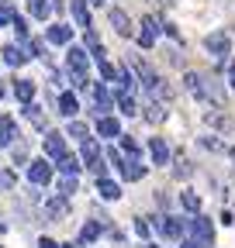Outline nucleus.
Here are the masks:
<instances>
[{
	"label": "nucleus",
	"instance_id": "f03ea898",
	"mask_svg": "<svg viewBox=\"0 0 235 248\" xmlns=\"http://www.w3.org/2000/svg\"><path fill=\"white\" fill-rule=\"evenodd\" d=\"M152 221H156V231H159L163 238H169V241H184V238H187V221H184V217L159 214V217H152Z\"/></svg>",
	"mask_w": 235,
	"mask_h": 248
},
{
	"label": "nucleus",
	"instance_id": "09e8293b",
	"mask_svg": "<svg viewBox=\"0 0 235 248\" xmlns=\"http://www.w3.org/2000/svg\"><path fill=\"white\" fill-rule=\"evenodd\" d=\"M228 155H232V162H235V148H228Z\"/></svg>",
	"mask_w": 235,
	"mask_h": 248
},
{
	"label": "nucleus",
	"instance_id": "7ed1b4c3",
	"mask_svg": "<svg viewBox=\"0 0 235 248\" xmlns=\"http://www.w3.org/2000/svg\"><path fill=\"white\" fill-rule=\"evenodd\" d=\"M55 179V166L49 159H32L28 162V186H49Z\"/></svg>",
	"mask_w": 235,
	"mask_h": 248
},
{
	"label": "nucleus",
	"instance_id": "473e14b6",
	"mask_svg": "<svg viewBox=\"0 0 235 248\" xmlns=\"http://www.w3.org/2000/svg\"><path fill=\"white\" fill-rule=\"evenodd\" d=\"M14 186H17V176L11 169H0V193H14Z\"/></svg>",
	"mask_w": 235,
	"mask_h": 248
},
{
	"label": "nucleus",
	"instance_id": "c9c22d12",
	"mask_svg": "<svg viewBox=\"0 0 235 248\" xmlns=\"http://www.w3.org/2000/svg\"><path fill=\"white\" fill-rule=\"evenodd\" d=\"M11 24H14V31H17V35H21V42H28V31H32V28H28V21H24V17H14Z\"/></svg>",
	"mask_w": 235,
	"mask_h": 248
},
{
	"label": "nucleus",
	"instance_id": "4468645a",
	"mask_svg": "<svg viewBox=\"0 0 235 248\" xmlns=\"http://www.w3.org/2000/svg\"><path fill=\"white\" fill-rule=\"evenodd\" d=\"M101 234H104V221H86L76 234V245H94Z\"/></svg>",
	"mask_w": 235,
	"mask_h": 248
},
{
	"label": "nucleus",
	"instance_id": "0eeeda50",
	"mask_svg": "<svg viewBox=\"0 0 235 248\" xmlns=\"http://www.w3.org/2000/svg\"><path fill=\"white\" fill-rule=\"evenodd\" d=\"M69 148H66V135L63 131H49L45 135V159L49 162H55L59 159V155H66Z\"/></svg>",
	"mask_w": 235,
	"mask_h": 248
},
{
	"label": "nucleus",
	"instance_id": "b1692460",
	"mask_svg": "<svg viewBox=\"0 0 235 248\" xmlns=\"http://www.w3.org/2000/svg\"><path fill=\"white\" fill-rule=\"evenodd\" d=\"M73 21L86 31L90 28V7H86V0H73Z\"/></svg>",
	"mask_w": 235,
	"mask_h": 248
},
{
	"label": "nucleus",
	"instance_id": "a878e982",
	"mask_svg": "<svg viewBox=\"0 0 235 248\" xmlns=\"http://www.w3.org/2000/svg\"><path fill=\"white\" fill-rule=\"evenodd\" d=\"M97 155H101L97 138H83L80 141V162H90V159H97Z\"/></svg>",
	"mask_w": 235,
	"mask_h": 248
},
{
	"label": "nucleus",
	"instance_id": "9d476101",
	"mask_svg": "<svg viewBox=\"0 0 235 248\" xmlns=\"http://www.w3.org/2000/svg\"><path fill=\"white\" fill-rule=\"evenodd\" d=\"M55 107H59V114H63V117H76V110H80V104H76V93H69V90H59V93H55Z\"/></svg>",
	"mask_w": 235,
	"mask_h": 248
},
{
	"label": "nucleus",
	"instance_id": "de8ad7c7",
	"mask_svg": "<svg viewBox=\"0 0 235 248\" xmlns=\"http://www.w3.org/2000/svg\"><path fill=\"white\" fill-rule=\"evenodd\" d=\"M156 4H163V7H166V4H173V0H156Z\"/></svg>",
	"mask_w": 235,
	"mask_h": 248
},
{
	"label": "nucleus",
	"instance_id": "aec40b11",
	"mask_svg": "<svg viewBox=\"0 0 235 248\" xmlns=\"http://www.w3.org/2000/svg\"><path fill=\"white\" fill-rule=\"evenodd\" d=\"M21 114H24V121H32L38 131H45V128H49V121H45V114H42V107H38L35 100H32V104H24V107H21Z\"/></svg>",
	"mask_w": 235,
	"mask_h": 248
},
{
	"label": "nucleus",
	"instance_id": "1a4fd4ad",
	"mask_svg": "<svg viewBox=\"0 0 235 248\" xmlns=\"http://www.w3.org/2000/svg\"><path fill=\"white\" fill-rule=\"evenodd\" d=\"M107 21H111V28H114L121 38H132V17H128L121 7H111V11H107Z\"/></svg>",
	"mask_w": 235,
	"mask_h": 248
},
{
	"label": "nucleus",
	"instance_id": "20e7f679",
	"mask_svg": "<svg viewBox=\"0 0 235 248\" xmlns=\"http://www.w3.org/2000/svg\"><path fill=\"white\" fill-rule=\"evenodd\" d=\"M66 62H69V73H73V76H83V79H90V55H86V48H80V45H69V52H66Z\"/></svg>",
	"mask_w": 235,
	"mask_h": 248
},
{
	"label": "nucleus",
	"instance_id": "39448f33",
	"mask_svg": "<svg viewBox=\"0 0 235 248\" xmlns=\"http://www.w3.org/2000/svg\"><path fill=\"white\" fill-rule=\"evenodd\" d=\"M86 97L94 100V114H101V117L114 110V97L107 93V86H104V83H90V90H86Z\"/></svg>",
	"mask_w": 235,
	"mask_h": 248
},
{
	"label": "nucleus",
	"instance_id": "72a5a7b5",
	"mask_svg": "<svg viewBox=\"0 0 235 248\" xmlns=\"http://www.w3.org/2000/svg\"><path fill=\"white\" fill-rule=\"evenodd\" d=\"M66 135H69V138H80V141H83V138H90V128H86L83 121H69V128H66Z\"/></svg>",
	"mask_w": 235,
	"mask_h": 248
},
{
	"label": "nucleus",
	"instance_id": "2eb2a0df",
	"mask_svg": "<svg viewBox=\"0 0 235 248\" xmlns=\"http://www.w3.org/2000/svg\"><path fill=\"white\" fill-rule=\"evenodd\" d=\"M94 190H97L101 200H121V183H114V179H107V176L94 183Z\"/></svg>",
	"mask_w": 235,
	"mask_h": 248
},
{
	"label": "nucleus",
	"instance_id": "49530a36",
	"mask_svg": "<svg viewBox=\"0 0 235 248\" xmlns=\"http://www.w3.org/2000/svg\"><path fill=\"white\" fill-rule=\"evenodd\" d=\"M142 248H159V245H152V241H145V245H142Z\"/></svg>",
	"mask_w": 235,
	"mask_h": 248
},
{
	"label": "nucleus",
	"instance_id": "5701e85b",
	"mask_svg": "<svg viewBox=\"0 0 235 248\" xmlns=\"http://www.w3.org/2000/svg\"><path fill=\"white\" fill-rule=\"evenodd\" d=\"M14 97L21 104H32L35 100V83L32 79H14Z\"/></svg>",
	"mask_w": 235,
	"mask_h": 248
},
{
	"label": "nucleus",
	"instance_id": "58836bf2",
	"mask_svg": "<svg viewBox=\"0 0 235 248\" xmlns=\"http://www.w3.org/2000/svg\"><path fill=\"white\" fill-rule=\"evenodd\" d=\"M201 145H204V148H211V152H225V145H221V141H218L215 135H208V138H201Z\"/></svg>",
	"mask_w": 235,
	"mask_h": 248
},
{
	"label": "nucleus",
	"instance_id": "a19ab883",
	"mask_svg": "<svg viewBox=\"0 0 235 248\" xmlns=\"http://www.w3.org/2000/svg\"><path fill=\"white\" fill-rule=\"evenodd\" d=\"M228 83H232V90H235V62L228 66Z\"/></svg>",
	"mask_w": 235,
	"mask_h": 248
},
{
	"label": "nucleus",
	"instance_id": "c03bdc74",
	"mask_svg": "<svg viewBox=\"0 0 235 248\" xmlns=\"http://www.w3.org/2000/svg\"><path fill=\"white\" fill-rule=\"evenodd\" d=\"M0 231H7V221H4V214H0Z\"/></svg>",
	"mask_w": 235,
	"mask_h": 248
},
{
	"label": "nucleus",
	"instance_id": "a18cd8bd",
	"mask_svg": "<svg viewBox=\"0 0 235 248\" xmlns=\"http://www.w3.org/2000/svg\"><path fill=\"white\" fill-rule=\"evenodd\" d=\"M4 97H7V90H4V83H0V100H4Z\"/></svg>",
	"mask_w": 235,
	"mask_h": 248
},
{
	"label": "nucleus",
	"instance_id": "4c0bfd02",
	"mask_svg": "<svg viewBox=\"0 0 235 248\" xmlns=\"http://www.w3.org/2000/svg\"><path fill=\"white\" fill-rule=\"evenodd\" d=\"M101 76H104V79H107V83H111V79H118V69H114V66H111V62H107V59H104V62H101Z\"/></svg>",
	"mask_w": 235,
	"mask_h": 248
},
{
	"label": "nucleus",
	"instance_id": "f8f14e48",
	"mask_svg": "<svg viewBox=\"0 0 235 248\" xmlns=\"http://www.w3.org/2000/svg\"><path fill=\"white\" fill-rule=\"evenodd\" d=\"M97 135H101V138H107V141H114L118 135H121V121L111 117V114L97 117Z\"/></svg>",
	"mask_w": 235,
	"mask_h": 248
},
{
	"label": "nucleus",
	"instance_id": "412c9836",
	"mask_svg": "<svg viewBox=\"0 0 235 248\" xmlns=\"http://www.w3.org/2000/svg\"><path fill=\"white\" fill-rule=\"evenodd\" d=\"M0 55H4V62H7V66H14V69L24 66V62L32 59V55H28L24 48H17V45H4V52H0Z\"/></svg>",
	"mask_w": 235,
	"mask_h": 248
},
{
	"label": "nucleus",
	"instance_id": "37998d69",
	"mask_svg": "<svg viewBox=\"0 0 235 248\" xmlns=\"http://www.w3.org/2000/svg\"><path fill=\"white\" fill-rule=\"evenodd\" d=\"M59 248H80V245H73V241H63V245H59Z\"/></svg>",
	"mask_w": 235,
	"mask_h": 248
},
{
	"label": "nucleus",
	"instance_id": "423d86ee",
	"mask_svg": "<svg viewBox=\"0 0 235 248\" xmlns=\"http://www.w3.org/2000/svg\"><path fill=\"white\" fill-rule=\"evenodd\" d=\"M204 48H208L215 59H225V55L232 52V38L225 35V31H215V35H208V38H204Z\"/></svg>",
	"mask_w": 235,
	"mask_h": 248
},
{
	"label": "nucleus",
	"instance_id": "4be33fe9",
	"mask_svg": "<svg viewBox=\"0 0 235 248\" xmlns=\"http://www.w3.org/2000/svg\"><path fill=\"white\" fill-rule=\"evenodd\" d=\"M118 141H121V155H125V159H142V145L132 138V135H118Z\"/></svg>",
	"mask_w": 235,
	"mask_h": 248
},
{
	"label": "nucleus",
	"instance_id": "f3484780",
	"mask_svg": "<svg viewBox=\"0 0 235 248\" xmlns=\"http://www.w3.org/2000/svg\"><path fill=\"white\" fill-rule=\"evenodd\" d=\"M118 172H121V179H128V183H138L145 176V166H142V159H125L118 166Z\"/></svg>",
	"mask_w": 235,
	"mask_h": 248
},
{
	"label": "nucleus",
	"instance_id": "ea45409f",
	"mask_svg": "<svg viewBox=\"0 0 235 248\" xmlns=\"http://www.w3.org/2000/svg\"><path fill=\"white\" fill-rule=\"evenodd\" d=\"M35 248H59V241H52V238H38Z\"/></svg>",
	"mask_w": 235,
	"mask_h": 248
},
{
	"label": "nucleus",
	"instance_id": "7c9ffc66",
	"mask_svg": "<svg viewBox=\"0 0 235 248\" xmlns=\"http://www.w3.org/2000/svg\"><path fill=\"white\" fill-rule=\"evenodd\" d=\"M180 203H184V210H187L190 217L201 214V197H197L194 190H184V193H180Z\"/></svg>",
	"mask_w": 235,
	"mask_h": 248
},
{
	"label": "nucleus",
	"instance_id": "6ab92c4d",
	"mask_svg": "<svg viewBox=\"0 0 235 248\" xmlns=\"http://www.w3.org/2000/svg\"><path fill=\"white\" fill-rule=\"evenodd\" d=\"M149 155L156 166H169V145L163 138H149Z\"/></svg>",
	"mask_w": 235,
	"mask_h": 248
},
{
	"label": "nucleus",
	"instance_id": "393cba45",
	"mask_svg": "<svg viewBox=\"0 0 235 248\" xmlns=\"http://www.w3.org/2000/svg\"><path fill=\"white\" fill-rule=\"evenodd\" d=\"M114 104H118V110H121L125 117L138 114V104H135V97H128V93H114Z\"/></svg>",
	"mask_w": 235,
	"mask_h": 248
},
{
	"label": "nucleus",
	"instance_id": "f257e3e1",
	"mask_svg": "<svg viewBox=\"0 0 235 248\" xmlns=\"http://www.w3.org/2000/svg\"><path fill=\"white\" fill-rule=\"evenodd\" d=\"M187 238L197 241L201 248H211V245H215V224H211L204 214H194L190 221H187Z\"/></svg>",
	"mask_w": 235,
	"mask_h": 248
},
{
	"label": "nucleus",
	"instance_id": "a211bd4d",
	"mask_svg": "<svg viewBox=\"0 0 235 248\" xmlns=\"http://www.w3.org/2000/svg\"><path fill=\"white\" fill-rule=\"evenodd\" d=\"M45 38H49L52 45H69V38H73V28L59 21V24H52V28L45 31Z\"/></svg>",
	"mask_w": 235,
	"mask_h": 248
},
{
	"label": "nucleus",
	"instance_id": "cd10ccee",
	"mask_svg": "<svg viewBox=\"0 0 235 248\" xmlns=\"http://www.w3.org/2000/svg\"><path fill=\"white\" fill-rule=\"evenodd\" d=\"M145 121H149V124H163L166 121V107L156 104V100H149V104H145Z\"/></svg>",
	"mask_w": 235,
	"mask_h": 248
},
{
	"label": "nucleus",
	"instance_id": "dca6fc26",
	"mask_svg": "<svg viewBox=\"0 0 235 248\" xmlns=\"http://www.w3.org/2000/svg\"><path fill=\"white\" fill-rule=\"evenodd\" d=\"M17 138H21V135H17V121L4 114V117H0V145H4V148H11Z\"/></svg>",
	"mask_w": 235,
	"mask_h": 248
},
{
	"label": "nucleus",
	"instance_id": "f704fd0d",
	"mask_svg": "<svg viewBox=\"0 0 235 248\" xmlns=\"http://www.w3.org/2000/svg\"><path fill=\"white\" fill-rule=\"evenodd\" d=\"M135 234L142 241H149V221H145V217H135Z\"/></svg>",
	"mask_w": 235,
	"mask_h": 248
},
{
	"label": "nucleus",
	"instance_id": "e433bc0d",
	"mask_svg": "<svg viewBox=\"0 0 235 248\" xmlns=\"http://www.w3.org/2000/svg\"><path fill=\"white\" fill-rule=\"evenodd\" d=\"M14 21V11H11V4H4V0H0V28L4 24H11Z\"/></svg>",
	"mask_w": 235,
	"mask_h": 248
},
{
	"label": "nucleus",
	"instance_id": "ddd939ff",
	"mask_svg": "<svg viewBox=\"0 0 235 248\" xmlns=\"http://www.w3.org/2000/svg\"><path fill=\"white\" fill-rule=\"evenodd\" d=\"M66 214H69V200L66 197L55 193V197L45 200V217H49V221H59V217H66Z\"/></svg>",
	"mask_w": 235,
	"mask_h": 248
},
{
	"label": "nucleus",
	"instance_id": "bb28decb",
	"mask_svg": "<svg viewBox=\"0 0 235 248\" xmlns=\"http://www.w3.org/2000/svg\"><path fill=\"white\" fill-rule=\"evenodd\" d=\"M173 176L176 179H190L194 176V166H190L187 155H176V159H173Z\"/></svg>",
	"mask_w": 235,
	"mask_h": 248
},
{
	"label": "nucleus",
	"instance_id": "c756f323",
	"mask_svg": "<svg viewBox=\"0 0 235 248\" xmlns=\"http://www.w3.org/2000/svg\"><path fill=\"white\" fill-rule=\"evenodd\" d=\"M28 14L38 17V21H45L52 14V4H49V0H28Z\"/></svg>",
	"mask_w": 235,
	"mask_h": 248
},
{
	"label": "nucleus",
	"instance_id": "2f4dec72",
	"mask_svg": "<svg viewBox=\"0 0 235 248\" xmlns=\"http://www.w3.org/2000/svg\"><path fill=\"white\" fill-rule=\"evenodd\" d=\"M55 190H59V197H73L76 193V176H59V183H55Z\"/></svg>",
	"mask_w": 235,
	"mask_h": 248
},
{
	"label": "nucleus",
	"instance_id": "79ce46f5",
	"mask_svg": "<svg viewBox=\"0 0 235 248\" xmlns=\"http://www.w3.org/2000/svg\"><path fill=\"white\" fill-rule=\"evenodd\" d=\"M86 7H104V0H86Z\"/></svg>",
	"mask_w": 235,
	"mask_h": 248
},
{
	"label": "nucleus",
	"instance_id": "6e6552de",
	"mask_svg": "<svg viewBox=\"0 0 235 248\" xmlns=\"http://www.w3.org/2000/svg\"><path fill=\"white\" fill-rule=\"evenodd\" d=\"M163 31V21H156V17H142V31H138V45L142 48H152L156 45V35Z\"/></svg>",
	"mask_w": 235,
	"mask_h": 248
},
{
	"label": "nucleus",
	"instance_id": "9b49d317",
	"mask_svg": "<svg viewBox=\"0 0 235 248\" xmlns=\"http://www.w3.org/2000/svg\"><path fill=\"white\" fill-rule=\"evenodd\" d=\"M55 166H59V176H80V172H83V162H80V155H73V152L59 155V159H55Z\"/></svg>",
	"mask_w": 235,
	"mask_h": 248
},
{
	"label": "nucleus",
	"instance_id": "c85d7f7f",
	"mask_svg": "<svg viewBox=\"0 0 235 248\" xmlns=\"http://www.w3.org/2000/svg\"><path fill=\"white\" fill-rule=\"evenodd\" d=\"M83 169H86V172H90V176H94V179H104V176H107V169H111V166H107V162H104V155H97V159H90V162H83Z\"/></svg>",
	"mask_w": 235,
	"mask_h": 248
}]
</instances>
